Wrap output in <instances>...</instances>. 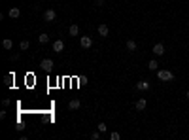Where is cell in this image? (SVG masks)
<instances>
[{
  "mask_svg": "<svg viewBox=\"0 0 189 140\" xmlns=\"http://www.w3.org/2000/svg\"><path fill=\"white\" fill-rule=\"evenodd\" d=\"M42 19L46 21V23H53L55 19H57V12H55L53 8H47L46 12H43V15H42Z\"/></svg>",
  "mask_w": 189,
  "mask_h": 140,
  "instance_id": "cell-1",
  "label": "cell"
},
{
  "mask_svg": "<svg viewBox=\"0 0 189 140\" xmlns=\"http://www.w3.org/2000/svg\"><path fill=\"white\" fill-rule=\"evenodd\" d=\"M157 78L161 81H174V74L170 70H157Z\"/></svg>",
  "mask_w": 189,
  "mask_h": 140,
  "instance_id": "cell-2",
  "label": "cell"
},
{
  "mask_svg": "<svg viewBox=\"0 0 189 140\" xmlns=\"http://www.w3.org/2000/svg\"><path fill=\"white\" fill-rule=\"evenodd\" d=\"M40 66H42V70H46V72H51L55 64H53V61H51V59H42Z\"/></svg>",
  "mask_w": 189,
  "mask_h": 140,
  "instance_id": "cell-3",
  "label": "cell"
},
{
  "mask_svg": "<svg viewBox=\"0 0 189 140\" xmlns=\"http://www.w3.org/2000/svg\"><path fill=\"white\" fill-rule=\"evenodd\" d=\"M80 46L83 47V49H89L93 46V40H91V36H81L80 38Z\"/></svg>",
  "mask_w": 189,
  "mask_h": 140,
  "instance_id": "cell-4",
  "label": "cell"
},
{
  "mask_svg": "<svg viewBox=\"0 0 189 140\" xmlns=\"http://www.w3.org/2000/svg\"><path fill=\"white\" fill-rule=\"evenodd\" d=\"M53 51L55 53H62L64 51V42L62 40H55L53 42Z\"/></svg>",
  "mask_w": 189,
  "mask_h": 140,
  "instance_id": "cell-5",
  "label": "cell"
},
{
  "mask_svg": "<svg viewBox=\"0 0 189 140\" xmlns=\"http://www.w3.org/2000/svg\"><path fill=\"white\" fill-rule=\"evenodd\" d=\"M149 87H151V85H149V81H146V80L136 81V89H138V91H148Z\"/></svg>",
  "mask_w": 189,
  "mask_h": 140,
  "instance_id": "cell-6",
  "label": "cell"
},
{
  "mask_svg": "<svg viewBox=\"0 0 189 140\" xmlns=\"http://www.w3.org/2000/svg\"><path fill=\"white\" fill-rule=\"evenodd\" d=\"M146 106H148V100H146V99H138L136 104H134V108H136L138 112H142V110H146Z\"/></svg>",
  "mask_w": 189,
  "mask_h": 140,
  "instance_id": "cell-7",
  "label": "cell"
},
{
  "mask_svg": "<svg viewBox=\"0 0 189 140\" xmlns=\"http://www.w3.org/2000/svg\"><path fill=\"white\" fill-rule=\"evenodd\" d=\"M8 15L12 17V19H19V15H21V9H19L17 6H13V8H9V12H8Z\"/></svg>",
  "mask_w": 189,
  "mask_h": 140,
  "instance_id": "cell-8",
  "label": "cell"
},
{
  "mask_svg": "<svg viewBox=\"0 0 189 140\" xmlns=\"http://www.w3.org/2000/svg\"><path fill=\"white\" fill-rule=\"evenodd\" d=\"M151 51H153L157 57H161V55H164V46H163V44H155Z\"/></svg>",
  "mask_w": 189,
  "mask_h": 140,
  "instance_id": "cell-9",
  "label": "cell"
},
{
  "mask_svg": "<svg viewBox=\"0 0 189 140\" xmlns=\"http://www.w3.org/2000/svg\"><path fill=\"white\" fill-rule=\"evenodd\" d=\"M98 34H100L102 38H106V36L110 34V28H108V25H104V23H102V25H98Z\"/></svg>",
  "mask_w": 189,
  "mask_h": 140,
  "instance_id": "cell-10",
  "label": "cell"
},
{
  "mask_svg": "<svg viewBox=\"0 0 189 140\" xmlns=\"http://www.w3.org/2000/svg\"><path fill=\"white\" fill-rule=\"evenodd\" d=\"M80 106H81V102L77 100V99H72V100L68 102V108H70V110H77Z\"/></svg>",
  "mask_w": 189,
  "mask_h": 140,
  "instance_id": "cell-11",
  "label": "cell"
},
{
  "mask_svg": "<svg viewBox=\"0 0 189 140\" xmlns=\"http://www.w3.org/2000/svg\"><path fill=\"white\" fill-rule=\"evenodd\" d=\"M13 74H6V76H4V83L8 85V87H12V85H13Z\"/></svg>",
  "mask_w": 189,
  "mask_h": 140,
  "instance_id": "cell-12",
  "label": "cell"
},
{
  "mask_svg": "<svg viewBox=\"0 0 189 140\" xmlns=\"http://www.w3.org/2000/svg\"><path fill=\"white\" fill-rule=\"evenodd\" d=\"M148 68H149V70H153V72H157V70H159V62L155 61V59H151V61L148 62Z\"/></svg>",
  "mask_w": 189,
  "mask_h": 140,
  "instance_id": "cell-13",
  "label": "cell"
},
{
  "mask_svg": "<svg viewBox=\"0 0 189 140\" xmlns=\"http://www.w3.org/2000/svg\"><path fill=\"white\" fill-rule=\"evenodd\" d=\"M68 32H70V36H77V34H80V27H77V25H70Z\"/></svg>",
  "mask_w": 189,
  "mask_h": 140,
  "instance_id": "cell-14",
  "label": "cell"
},
{
  "mask_svg": "<svg viewBox=\"0 0 189 140\" xmlns=\"http://www.w3.org/2000/svg\"><path fill=\"white\" fill-rule=\"evenodd\" d=\"M2 47L9 51V49H12V47H13V42H12V40H9V38H6V40L2 42Z\"/></svg>",
  "mask_w": 189,
  "mask_h": 140,
  "instance_id": "cell-15",
  "label": "cell"
},
{
  "mask_svg": "<svg viewBox=\"0 0 189 140\" xmlns=\"http://www.w3.org/2000/svg\"><path fill=\"white\" fill-rule=\"evenodd\" d=\"M125 46H127V49H129V51H136V42H134V40H127V44H125Z\"/></svg>",
  "mask_w": 189,
  "mask_h": 140,
  "instance_id": "cell-16",
  "label": "cell"
},
{
  "mask_svg": "<svg viewBox=\"0 0 189 140\" xmlns=\"http://www.w3.org/2000/svg\"><path fill=\"white\" fill-rule=\"evenodd\" d=\"M38 42H40V44H47V42H49V36L46 34V32H42V34L38 36Z\"/></svg>",
  "mask_w": 189,
  "mask_h": 140,
  "instance_id": "cell-17",
  "label": "cell"
},
{
  "mask_svg": "<svg viewBox=\"0 0 189 140\" xmlns=\"http://www.w3.org/2000/svg\"><path fill=\"white\" fill-rule=\"evenodd\" d=\"M28 47H30V42H28V40H23V42L19 44V49H21V51H27Z\"/></svg>",
  "mask_w": 189,
  "mask_h": 140,
  "instance_id": "cell-18",
  "label": "cell"
},
{
  "mask_svg": "<svg viewBox=\"0 0 189 140\" xmlns=\"http://www.w3.org/2000/svg\"><path fill=\"white\" fill-rule=\"evenodd\" d=\"M121 138V134L117 133V131H114V133H110V140H119Z\"/></svg>",
  "mask_w": 189,
  "mask_h": 140,
  "instance_id": "cell-19",
  "label": "cell"
},
{
  "mask_svg": "<svg viewBox=\"0 0 189 140\" xmlns=\"http://www.w3.org/2000/svg\"><path fill=\"white\" fill-rule=\"evenodd\" d=\"M96 129H98L100 133H106V129H108V127H106V123H98V125H96Z\"/></svg>",
  "mask_w": 189,
  "mask_h": 140,
  "instance_id": "cell-20",
  "label": "cell"
},
{
  "mask_svg": "<svg viewBox=\"0 0 189 140\" xmlns=\"http://www.w3.org/2000/svg\"><path fill=\"white\" fill-rule=\"evenodd\" d=\"M98 138H100V131H98V133H93V134H91V140H98Z\"/></svg>",
  "mask_w": 189,
  "mask_h": 140,
  "instance_id": "cell-21",
  "label": "cell"
},
{
  "mask_svg": "<svg viewBox=\"0 0 189 140\" xmlns=\"http://www.w3.org/2000/svg\"><path fill=\"white\" fill-rule=\"evenodd\" d=\"M9 102H12V100H9V99H4V100H2V104H4V108H6V106H9Z\"/></svg>",
  "mask_w": 189,
  "mask_h": 140,
  "instance_id": "cell-22",
  "label": "cell"
},
{
  "mask_svg": "<svg viewBox=\"0 0 189 140\" xmlns=\"http://www.w3.org/2000/svg\"><path fill=\"white\" fill-rule=\"evenodd\" d=\"M185 96H187V99H189V89H187V93H185Z\"/></svg>",
  "mask_w": 189,
  "mask_h": 140,
  "instance_id": "cell-23",
  "label": "cell"
}]
</instances>
